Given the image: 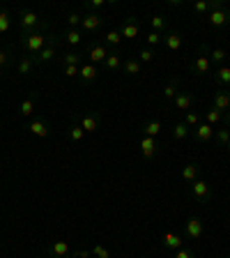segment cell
Wrapping results in <instances>:
<instances>
[{
	"mask_svg": "<svg viewBox=\"0 0 230 258\" xmlns=\"http://www.w3.org/2000/svg\"><path fill=\"white\" fill-rule=\"evenodd\" d=\"M46 28H48V26H44L42 30L32 32V35H28V37H21V46H23V51H26L30 58H35V55H37L39 51H42V48L48 44V37H51V32H46Z\"/></svg>",
	"mask_w": 230,
	"mask_h": 258,
	"instance_id": "1",
	"label": "cell"
},
{
	"mask_svg": "<svg viewBox=\"0 0 230 258\" xmlns=\"http://www.w3.org/2000/svg\"><path fill=\"white\" fill-rule=\"evenodd\" d=\"M19 26H21V37H28V35H32V32L42 30L46 23L42 21V16H39L37 12L21 10L19 12Z\"/></svg>",
	"mask_w": 230,
	"mask_h": 258,
	"instance_id": "2",
	"label": "cell"
},
{
	"mask_svg": "<svg viewBox=\"0 0 230 258\" xmlns=\"http://www.w3.org/2000/svg\"><path fill=\"white\" fill-rule=\"evenodd\" d=\"M71 120H76V122L83 127V132H97L99 129V124H102V115H99V111H88V113H81V115H74Z\"/></svg>",
	"mask_w": 230,
	"mask_h": 258,
	"instance_id": "3",
	"label": "cell"
},
{
	"mask_svg": "<svg viewBox=\"0 0 230 258\" xmlns=\"http://www.w3.org/2000/svg\"><path fill=\"white\" fill-rule=\"evenodd\" d=\"M55 55H58V37L51 35V37H48V44L32 60H35V64H46V62H51Z\"/></svg>",
	"mask_w": 230,
	"mask_h": 258,
	"instance_id": "4",
	"label": "cell"
},
{
	"mask_svg": "<svg viewBox=\"0 0 230 258\" xmlns=\"http://www.w3.org/2000/svg\"><path fill=\"white\" fill-rule=\"evenodd\" d=\"M207 23L216 30H223L225 26H230V10L228 7H221V10H212L207 14Z\"/></svg>",
	"mask_w": 230,
	"mask_h": 258,
	"instance_id": "5",
	"label": "cell"
},
{
	"mask_svg": "<svg viewBox=\"0 0 230 258\" xmlns=\"http://www.w3.org/2000/svg\"><path fill=\"white\" fill-rule=\"evenodd\" d=\"M191 196L198 201V203H209V201H212V187L207 184V180H193Z\"/></svg>",
	"mask_w": 230,
	"mask_h": 258,
	"instance_id": "6",
	"label": "cell"
},
{
	"mask_svg": "<svg viewBox=\"0 0 230 258\" xmlns=\"http://www.w3.org/2000/svg\"><path fill=\"white\" fill-rule=\"evenodd\" d=\"M108 58V51H106V46H104L102 42H92L90 46H88V60H90L92 64H104V60Z\"/></svg>",
	"mask_w": 230,
	"mask_h": 258,
	"instance_id": "7",
	"label": "cell"
},
{
	"mask_svg": "<svg viewBox=\"0 0 230 258\" xmlns=\"http://www.w3.org/2000/svg\"><path fill=\"white\" fill-rule=\"evenodd\" d=\"M189 72L191 74H196V76H203V74H209L212 72V62H209V58L205 53H200L198 51V55H196V60H193L191 64H189Z\"/></svg>",
	"mask_w": 230,
	"mask_h": 258,
	"instance_id": "8",
	"label": "cell"
},
{
	"mask_svg": "<svg viewBox=\"0 0 230 258\" xmlns=\"http://www.w3.org/2000/svg\"><path fill=\"white\" fill-rule=\"evenodd\" d=\"M79 79H81V83H86V86L95 83V81L99 79V67L92 62H83L79 67Z\"/></svg>",
	"mask_w": 230,
	"mask_h": 258,
	"instance_id": "9",
	"label": "cell"
},
{
	"mask_svg": "<svg viewBox=\"0 0 230 258\" xmlns=\"http://www.w3.org/2000/svg\"><path fill=\"white\" fill-rule=\"evenodd\" d=\"M184 235L189 240H200L203 237V221L198 217H189L187 224H184Z\"/></svg>",
	"mask_w": 230,
	"mask_h": 258,
	"instance_id": "10",
	"label": "cell"
},
{
	"mask_svg": "<svg viewBox=\"0 0 230 258\" xmlns=\"http://www.w3.org/2000/svg\"><path fill=\"white\" fill-rule=\"evenodd\" d=\"M200 53H205L209 58V62L212 64H221V67H223V62H225V58H228V53H225V48H209V46H200L198 48Z\"/></svg>",
	"mask_w": 230,
	"mask_h": 258,
	"instance_id": "11",
	"label": "cell"
},
{
	"mask_svg": "<svg viewBox=\"0 0 230 258\" xmlns=\"http://www.w3.org/2000/svg\"><path fill=\"white\" fill-rule=\"evenodd\" d=\"M193 136H196V141L198 143H209V141H214V127L207 122H200L196 129H191Z\"/></svg>",
	"mask_w": 230,
	"mask_h": 258,
	"instance_id": "12",
	"label": "cell"
},
{
	"mask_svg": "<svg viewBox=\"0 0 230 258\" xmlns=\"http://www.w3.org/2000/svg\"><path fill=\"white\" fill-rule=\"evenodd\" d=\"M120 35L127 39H136L138 37V19L136 16H129L122 21V28H120Z\"/></svg>",
	"mask_w": 230,
	"mask_h": 258,
	"instance_id": "13",
	"label": "cell"
},
{
	"mask_svg": "<svg viewBox=\"0 0 230 258\" xmlns=\"http://www.w3.org/2000/svg\"><path fill=\"white\" fill-rule=\"evenodd\" d=\"M193 102H196V97H193L191 92H177L175 99H173L177 111H187V113H189V108L193 106Z\"/></svg>",
	"mask_w": 230,
	"mask_h": 258,
	"instance_id": "14",
	"label": "cell"
},
{
	"mask_svg": "<svg viewBox=\"0 0 230 258\" xmlns=\"http://www.w3.org/2000/svg\"><path fill=\"white\" fill-rule=\"evenodd\" d=\"M102 26H104V19L99 14H86L83 16V21H81V28L88 30V32H97Z\"/></svg>",
	"mask_w": 230,
	"mask_h": 258,
	"instance_id": "15",
	"label": "cell"
},
{
	"mask_svg": "<svg viewBox=\"0 0 230 258\" xmlns=\"http://www.w3.org/2000/svg\"><path fill=\"white\" fill-rule=\"evenodd\" d=\"M102 67H104L106 72H118L120 67H122V58H120V51H118V48L108 51V58L104 60Z\"/></svg>",
	"mask_w": 230,
	"mask_h": 258,
	"instance_id": "16",
	"label": "cell"
},
{
	"mask_svg": "<svg viewBox=\"0 0 230 258\" xmlns=\"http://www.w3.org/2000/svg\"><path fill=\"white\" fill-rule=\"evenodd\" d=\"M28 129H30V134L39 136V139H46L48 132H51V127H48V122L44 118H37V120H32L30 124H28Z\"/></svg>",
	"mask_w": 230,
	"mask_h": 258,
	"instance_id": "17",
	"label": "cell"
},
{
	"mask_svg": "<svg viewBox=\"0 0 230 258\" xmlns=\"http://www.w3.org/2000/svg\"><path fill=\"white\" fill-rule=\"evenodd\" d=\"M164 44H166L168 51H180V48H182V35L177 30H168L166 35H164Z\"/></svg>",
	"mask_w": 230,
	"mask_h": 258,
	"instance_id": "18",
	"label": "cell"
},
{
	"mask_svg": "<svg viewBox=\"0 0 230 258\" xmlns=\"http://www.w3.org/2000/svg\"><path fill=\"white\" fill-rule=\"evenodd\" d=\"M214 108H219L221 113H225V111H230V92L228 90H216L214 92V104H212Z\"/></svg>",
	"mask_w": 230,
	"mask_h": 258,
	"instance_id": "19",
	"label": "cell"
},
{
	"mask_svg": "<svg viewBox=\"0 0 230 258\" xmlns=\"http://www.w3.org/2000/svg\"><path fill=\"white\" fill-rule=\"evenodd\" d=\"M184 247V240L175 233H164V249L166 251H177V249Z\"/></svg>",
	"mask_w": 230,
	"mask_h": 258,
	"instance_id": "20",
	"label": "cell"
},
{
	"mask_svg": "<svg viewBox=\"0 0 230 258\" xmlns=\"http://www.w3.org/2000/svg\"><path fill=\"white\" fill-rule=\"evenodd\" d=\"M48 253H51V258H69V244L64 240H58L48 247Z\"/></svg>",
	"mask_w": 230,
	"mask_h": 258,
	"instance_id": "21",
	"label": "cell"
},
{
	"mask_svg": "<svg viewBox=\"0 0 230 258\" xmlns=\"http://www.w3.org/2000/svg\"><path fill=\"white\" fill-rule=\"evenodd\" d=\"M35 104H37V95L26 97V99L19 104V115H21V118H30L32 113H35Z\"/></svg>",
	"mask_w": 230,
	"mask_h": 258,
	"instance_id": "22",
	"label": "cell"
},
{
	"mask_svg": "<svg viewBox=\"0 0 230 258\" xmlns=\"http://www.w3.org/2000/svg\"><path fill=\"white\" fill-rule=\"evenodd\" d=\"M157 148H159V145H157V141L150 139V136H145V139L140 141V152H143L145 159H155Z\"/></svg>",
	"mask_w": 230,
	"mask_h": 258,
	"instance_id": "23",
	"label": "cell"
},
{
	"mask_svg": "<svg viewBox=\"0 0 230 258\" xmlns=\"http://www.w3.org/2000/svg\"><path fill=\"white\" fill-rule=\"evenodd\" d=\"M214 81L221 90H228L230 88V67H219L214 72Z\"/></svg>",
	"mask_w": 230,
	"mask_h": 258,
	"instance_id": "24",
	"label": "cell"
},
{
	"mask_svg": "<svg viewBox=\"0 0 230 258\" xmlns=\"http://www.w3.org/2000/svg\"><path fill=\"white\" fill-rule=\"evenodd\" d=\"M177 86H180V79H177V76H173V79L168 81L166 86H164V92H161V97H164L166 102L175 99V95H177Z\"/></svg>",
	"mask_w": 230,
	"mask_h": 258,
	"instance_id": "25",
	"label": "cell"
},
{
	"mask_svg": "<svg viewBox=\"0 0 230 258\" xmlns=\"http://www.w3.org/2000/svg\"><path fill=\"white\" fill-rule=\"evenodd\" d=\"M60 64H74V67H81V53L79 51H64L60 53Z\"/></svg>",
	"mask_w": 230,
	"mask_h": 258,
	"instance_id": "26",
	"label": "cell"
},
{
	"mask_svg": "<svg viewBox=\"0 0 230 258\" xmlns=\"http://www.w3.org/2000/svg\"><path fill=\"white\" fill-rule=\"evenodd\" d=\"M35 67H37V64H35V60H32L30 55H23V58L19 60V67H16V70H19V74H21V76H28V74H32V70H35Z\"/></svg>",
	"mask_w": 230,
	"mask_h": 258,
	"instance_id": "27",
	"label": "cell"
},
{
	"mask_svg": "<svg viewBox=\"0 0 230 258\" xmlns=\"http://www.w3.org/2000/svg\"><path fill=\"white\" fill-rule=\"evenodd\" d=\"M122 70H124V74H129V76H138L143 67H140V62L136 58H127L122 62Z\"/></svg>",
	"mask_w": 230,
	"mask_h": 258,
	"instance_id": "28",
	"label": "cell"
},
{
	"mask_svg": "<svg viewBox=\"0 0 230 258\" xmlns=\"http://www.w3.org/2000/svg\"><path fill=\"white\" fill-rule=\"evenodd\" d=\"M198 171H200L198 164H196V161H191V164H187V166L182 168V177L187 180L189 184H191L193 180H198Z\"/></svg>",
	"mask_w": 230,
	"mask_h": 258,
	"instance_id": "29",
	"label": "cell"
},
{
	"mask_svg": "<svg viewBox=\"0 0 230 258\" xmlns=\"http://www.w3.org/2000/svg\"><path fill=\"white\" fill-rule=\"evenodd\" d=\"M150 23H152V32H168V23H166V16H161V14H157V16H152L150 19Z\"/></svg>",
	"mask_w": 230,
	"mask_h": 258,
	"instance_id": "30",
	"label": "cell"
},
{
	"mask_svg": "<svg viewBox=\"0 0 230 258\" xmlns=\"http://www.w3.org/2000/svg\"><path fill=\"white\" fill-rule=\"evenodd\" d=\"M223 115H225V113H221L219 108H214V106H212L207 113H205V122H207V124H212V127H214V124H219L221 120H223Z\"/></svg>",
	"mask_w": 230,
	"mask_h": 258,
	"instance_id": "31",
	"label": "cell"
},
{
	"mask_svg": "<svg viewBox=\"0 0 230 258\" xmlns=\"http://www.w3.org/2000/svg\"><path fill=\"white\" fill-rule=\"evenodd\" d=\"M143 132H145V136L155 139V136L161 132V120H150V122H145L143 124Z\"/></svg>",
	"mask_w": 230,
	"mask_h": 258,
	"instance_id": "32",
	"label": "cell"
},
{
	"mask_svg": "<svg viewBox=\"0 0 230 258\" xmlns=\"http://www.w3.org/2000/svg\"><path fill=\"white\" fill-rule=\"evenodd\" d=\"M64 42L69 44V46H79L81 42H83V35H81V30H67L64 32Z\"/></svg>",
	"mask_w": 230,
	"mask_h": 258,
	"instance_id": "33",
	"label": "cell"
},
{
	"mask_svg": "<svg viewBox=\"0 0 230 258\" xmlns=\"http://www.w3.org/2000/svg\"><path fill=\"white\" fill-rule=\"evenodd\" d=\"M104 42H106L108 46L118 48V44L122 42V35H120V30H108L106 35H104Z\"/></svg>",
	"mask_w": 230,
	"mask_h": 258,
	"instance_id": "34",
	"label": "cell"
},
{
	"mask_svg": "<svg viewBox=\"0 0 230 258\" xmlns=\"http://www.w3.org/2000/svg\"><path fill=\"white\" fill-rule=\"evenodd\" d=\"M189 132H191V129H189L184 122H177L175 127H173V139H175V141H184L189 136Z\"/></svg>",
	"mask_w": 230,
	"mask_h": 258,
	"instance_id": "35",
	"label": "cell"
},
{
	"mask_svg": "<svg viewBox=\"0 0 230 258\" xmlns=\"http://www.w3.org/2000/svg\"><path fill=\"white\" fill-rule=\"evenodd\" d=\"M214 141H216L219 145H225V148H228V143H230V129H228V127L214 129Z\"/></svg>",
	"mask_w": 230,
	"mask_h": 258,
	"instance_id": "36",
	"label": "cell"
},
{
	"mask_svg": "<svg viewBox=\"0 0 230 258\" xmlns=\"http://www.w3.org/2000/svg\"><path fill=\"white\" fill-rule=\"evenodd\" d=\"M83 136H86V132H83V127H81L76 120H71V127H69V139L71 141H83Z\"/></svg>",
	"mask_w": 230,
	"mask_h": 258,
	"instance_id": "37",
	"label": "cell"
},
{
	"mask_svg": "<svg viewBox=\"0 0 230 258\" xmlns=\"http://www.w3.org/2000/svg\"><path fill=\"white\" fill-rule=\"evenodd\" d=\"M12 21H10V12L7 10H0V35H5L7 30H10Z\"/></svg>",
	"mask_w": 230,
	"mask_h": 258,
	"instance_id": "38",
	"label": "cell"
},
{
	"mask_svg": "<svg viewBox=\"0 0 230 258\" xmlns=\"http://www.w3.org/2000/svg\"><path fill=\"white\" fill-rule=\"evenodd\" d=\"M136 60H138L140 64H143V62H152V60H155V51H152V48H140L138 55H136Z\"/></svg>",
	"mask_w": 230,
	"mask_h": 258,
	"instance_id": "39",
	"label": "cell"
},
{
	"mask_svg": "<svg viewBox=\"0 0 230 258\" xmlns=\"http://www.w3.org/2000/svg\"><path fill=\"white\" fill-rule=\"evenodd\" d=\"M161 42H164V35L150 30V35H147V48H152V51H155V46H159Z\"/></svg>",
	"mask_w": 230,
	"mask_h": 258,
	"instance_id": "40",
	"label": "cell"
},
{
	"mask_svg": "<svg viewBox=\"0 0 230 258\" xmlns=\"http://www.w3.org/2000/svg\"><path fill=\"white\" fill-rule=\"evenodd\" d=\"M193 12L196 14H209V0H196L193 3Z\"/></svg>",
	"mask_w": 230,
	"mask_h": 258,
	"instance_id": "41",
	"label": "cell"
},
{
	"mask_svg": "<svg viewBox=\"0 0 230 258\" xmlns=\"http://www.w3.org/2000/svg\"><path fill=\"white\" fill-rule=\"evenodd\" d=\"M12 62V48H0V70H5Z\"/></svg>",
	"mask_w": 230,
	"mask_h": 258,
	"instance_id": "42",
	"label": "cell"
},
{
	"mask_svg": "<svg viewBox=\"0 0 230 258\" xmlns=\"http://www.w3.org/2000/svg\"><path fill=\"white\" fill-rule=\"evenodd\" d=\"M81 21H83V16H81L79 12H71V14L67 16V23H69V28H71V30H79Z\"/></svg>",
	"mask_w": 230,
	"mask_h": 258,
	"instance_id": "43",
	"label": "cell"
},
{
	"mask_svg": "<svg viewBox=\"0 0 230 258\" xmlns=\"http://www.w3.org/2000/svg\"><path fill=\"white\" fill-rule=\"evenodd\" d=\"M184 124H187L189 129H196L200 124V120H198V115H196V113H187V115H184V120H182Z\"/></svg>",
	"mask_w": 230,
	"mask_h": 258,
	"instance_id": "44",
	"label": "cell"
},
{
	"mask_svg": "<svg viewBox=\"0 0 230 258\" xmlns=\"http://www.w3.org/2000/svg\"><path fill=\"white\" fill-rule=\"evenodd\" d=\"M90 251H92V256H97V258H111V251H108L106 247H102V244H95Z\"/></svg>",
	"mask_w": 230,
	"mask_h": 258,
	"instance_id": "45",
	"label": "cell"
},
{
	"mask_svg": "<svg viewBox=\"0 0 230 258\" xmlns=\"http://www.w3.org/2000/svg\"><path fill=\"white\" fill-rule=\"evenodd\" d=\"M108 3L106 0H90V3H86V7L90 10V14H95L97 10H102V7H106Z\"/></svg>",
	"mask_w": 230,
	"mask_h": 258,
	"instance_id": "46",
	"label": "cell"
},
{
	"mask_svg": "<svg viewBox=\"0 0 230 258\" xmlns=\"http://www.w3.org/2000/svg\"><path fill=\"white\" fill-rule=\"evenodd\" d=\"M175 258H196V251H193V249L182 247V249H177L175 251Z\"/></svg>",
	"mask_w": 230,
	"mask_h": 258,
	"instance_id": "47",
	"label": "cell"
},
{
	"mask_svg": "<svg viewBox=\"0 0 230 258\" xmlns=\"http://www.w3.org/2000/svg\"><path fill=\"white\" fill-rule=\"evenodd\" d=\"M62 72H64V76H79V67H74V64H62Z\"/></svg>",
	"mask_w": 230,
	"mask_h": 258,
	"instance_id": "48",
	"label": "cell"
},
{
	"mask_svg": "<svg viewBox=\"0 0 230 258\" xmlns=\"http://www.w3.org/2000/svg\"><path fill=\"white\" fill-rule=\"evenodd\" d=\"M90 253H92L90 249H81V251H76L74 256H76V258H88V256H90Z\"/></svg>",
	"mask_w": 230,
	"mask_h": 258,
	"instance_id": "49",
	"label": "cell"
},
{
	"mask_svg": "<svg viewBox=\"0 0 230 258\" xmlns=\"http://www.w3.org/2000/svg\"><path fill=\"white\" fill-rule=\"evenodd\" d=\"M168 7H182V0H171V3H168Z\"/></svg>",
	"mask_w": 230,
	"mask_h": 258,
	"instance_id": "50",
	"label": "cell"
},
{
	"mask_svg": "<svg viewBox=\"0 0 230 258\" xmlns=\"http://www.w3.org/2000/svg\"><path fill=\"white\" fill-rule=\"evenodd\" d=\"M223 120H225V127L230 129V111H225V115H223Z\"/></svg>",
	"mask_w": 230,
	"mask_h": 258,
	"instance_id": "51",
	"label": "cell"
},
{
	"mask_svg": "<svg viewBox=\"0 0 230 258\" xmlns=\"http://www.w3.org/2000/svg\"><path fill=\"white\" fill-rule=\"evenodd\" d=\"M228 148H230V143H228Z\"/></svg>",
	"mask_w": 230,
	"mask_h": 258,
	"instance_id": "52",
	"label": "cell"
}]
</instances>
